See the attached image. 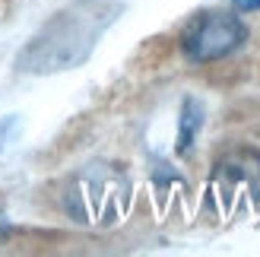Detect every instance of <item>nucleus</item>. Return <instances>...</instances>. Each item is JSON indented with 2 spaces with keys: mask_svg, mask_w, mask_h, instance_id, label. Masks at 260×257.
I'll use <instances>...</instances> for the list:
<instances>
[{
  "mask_svg": "<svg viewBox=\"0 0 260 257\" xmlns=\"http://www.w3.org/2000/svg\"><path fill=\"white\" fill-rule=\"evenodd\" d=\"M121 13L124 0H73L25 42L13 67L29 76H54L83 67Z\"/></svg>",
  "mask_w": 260,
  "mask_h": 257,
  "instance_id": "obj_1",
  "label": "nucleus"
},
{
  "mask_svg": "<svg viewBox=\"0 0 260 257\" xmlns=\"http://www.w3.org/2000/svg\"><path fill=\"white\" fill-rule=\"evenodd\" d=\"M60 207L80 226L111 229L124 222L134 207V181L111 162L80 165L60 187Z\"/></svg>",
  "mask_w": 260,
  "mask_h": 257,
  "instance_id": "obj_2",
  "label": "nucleus"
},
{
  "mask_svg": "<svg viewBox=\"0 0 260 257\" xmlns=\"http://www.w3.org/2000/svg\"><path fill=\"white\" fill-rule=\"evenodd\" d=\"M206 210L222 222L260 210V156L251 149L225 152L206 181Z\"/></svg>",
  "mask_w": 260,
  "mask_h": 257,
  "instance_id": "obj_3",
  "label": "nucleus"
},
{
  "mask_svg": "<svg viewBox=\"0 0 260 257\" xmlns=\"http://www.w3.org/2000/svg\"><path fill=\"white\" fill-rule=\"evenodd\" d=\"M248 38V25L232 13H203L197 16L184 35H181V51L193 63L222 60L232 51H238Z\"/></svg>",
  "mask_w": 260,
  "mask_h": 257,
  "instance_id": "obj_4",
  "label": "nucleus"
},
{
  "mask_svg": "<svg viewBox=\"0 0 260 257\" xmlns=\"http://www.w3.org/2000/svg\"><path fill=\"white\" fill-rule=\"evenodd\" d=\"M200 127H203V105L197 99H184L181 102V121H178V152L181 156L190 152Z\"/></svg>",
  "mask_w": 260,
  "mask_h": 257,
  "instance_id": "obj_5",
  "label": "nucleus"
},
{
  "mask_svg": "<svg viewBox=\"0 0 260 257\" xmlns=\"http://www.w3.org/2000/svg\"><path fill=\"white\" fill-rule=\"evenodd\" d=\"M235 10H241V13H254V10H260V0H235Z\"/></svg>",
  "mask_w": 260,
  "mask_h": 257,
  "instance_id": "obj_6",
  "label": "nucleus"
},
{
  "mask_svg": "<svg viewBox=\"0 0 260 257\" xmlns=\"http://www.w3.org/2000/svg\"><path fill=\"white\" fill-rule=\"evenodd\" d=\"M7 232H10V222H7V216H4V213H0V241H4V238H7Z\"/></svg>",
  "mask_w": 260,
  "mask_h": 257,
  "instance_id": "obj_7",
  "label": "nucleus"
}]
</instances>
